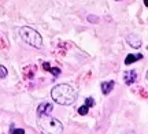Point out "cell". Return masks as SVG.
I'll list each match as a JSON object with an SVG mask.
<instances>
[{
	"instance_id": "1",
	"label": "cell",
	"mask_w": 148,
	"mask_h": 134,
	"mask_svg": "<svg viewBox=\"0 0 148 134\" xmlns=\"http://www.w3.org/2000/svg\"><path fill=\"white\" fill-rule=\"evenodd\" d=\"M51 97L60 105H71L77 99V90L67 84H59L53 86L51 90Z\"/></svg>"
},
{
	"instance_id": "2",
	"label": "cell",
	"mask_w": 148,
	"mask_h": 134,
	"mask_svg": "<svg viewBox=\"0 0 148 134\" xmlns=\"http://www.w3.org/2000/svg\"><path fill=\"white\" fill-rule=\"evenodd\" d=\"M38 129L42 134H63V124L60 120L53 118L51 115L48 116H38Z\"/></svg>"
},
{
	"instance_id": "3",
	"label": "cell",
	"mask_w": 148,
	"mask_h": 134,
	"mask_svg": "<svg viewBox=\"0 0 148 134\" xmlns=\"http://www.w3.org/2000/svg\"><path fill=\"white\" fill-rule=\"evenodd\" d=\"M19 36L27 45H30V47L36 49L42 48V37L36 29L29 26H22L19 29Z\"/></svg>"
},
{
	"instance_id": "4",
	"label": "cell",
	"mask_w": 148,
	"mask_h": 134,
	"mask_svg": "<svg viewBox=\"0 0 148 134\" xmlns=\"http://www.w3.org/2000/svg\"><path fill=\"white\" fill-rule=\"evenodd\" d=\"M52 111H53V105L51 103H42L37 108V115L38 116H48V115H51Z\"/></svg>"
},
{
	"instance_id": "5",
	"label": "cell",
	"mask_w": 148,
	"mask_h": 134,
	"mask_svg": "<svg viewBox=\"0 0 148 134\" xmlns=\"http://www.w3.org/2000/svg\"><path fill=\"white\" fill-rule=\"evenodd\" d=\"M136 81H137V73H136V70H127V71H125V74H123V82L127 86L133 85Z\"/></svg>"
},
{
	"instance_id": "6",
	"label": "cell",
	"mask_w": 148,
	"mask_h": 134,
	"mask_svg": "<svg viewBox=\"0 0 148 134\" xmlns=\"http://www.w3.org/2000/svg\"><path fill=\"white\" fill-rule=\"evenodd\" d=\"M126 41L130 47H133V48H140V47L143 45L141 40H140L137 36H134V34H129V36L126 37Z\"/></svg>"
},
{
	"instance_id": "7",
	"label": "cell",
	"mask_w": 148,
	"mask_h": 134,
	"mask_svg": "<svg viewBox=\"0 0 148 134\" xmlns=\"http://www.w3.org/2000/svg\"><path fill=\"white\" fill-rule=\"evenodd\" d=\"M114 85H115V82L114 81H106V82H101V93L104 95V96H107V95H110L111 92H112V89H114Z\"/></svg>"
},
{
	"instance_id": "8",
	"label": "cell",
	"mask_w": 148,
	"mask_h": 134,
	"mask_svg": "<svg viewBox=\"0 0 148 134\" xmlns=\"http://www.w3.org/2000/svg\"><path fill=\"white\" fill-rule=\"evenodd\" d=\"M42 69L45 70V71H49V73L53 75V78H58L59 75H60V69H58V67H51V65H49L48 62H44V63H42Z\"/></svg>"
},
{
	"instance_id": "9",
	"label": "cell",
	"mask_w": 148,
	"mask_h": 134,
	"mask_svg": "<svg viewBox=\"0 0 148 134\" xmlns=\"http://www.w3.org/2000/svg\"><path fill=\"white\" fill-rule=\"evenodd\" d=\"M143 59V55L141 54H129L125 58V65H132V63H134V62H138V60Z\"/></svg>"
},
{
	"instance_id": "10",
	"label": "cell",
	"mask_w": 148,
	"mask_h": 134,
	"mask_svg": "<svg viewBox=\"0 0 148 134\" xmlns=\"http://www.w3.org/2000/svg\"><path fill=\"white\" fill-rule=\"evenodd\" d=\"M34 73H36V66H26L23 69V78L25 80H33Z\"/></svg>"
},
{
	"instance_id": "11",
	"label": "cell",
	"mask_w": 148,
	"mask_h": 134,
	"mask_svg": "<svg viewBox=\"0 0 148 134\" xmlns=\"http://www.w3.org/2000/svg\"><path fill=\"white\" fill-rule=\"evenodd\" d=\"M86 21L89 22V23H93V25H95V23L99 22V18H97L96 15H93V14H89V15L86 16Z\"/></svg>"
},
{
	"instance_id": "12",
	"label": "cell",
	"mask_w": 148,
	"mask_h": 134,
	"mask_svg": "<svg viewBox=\"0 0 148 134\" xmlns=\"http://www.w3.org/2000/svg\"><path fill=\"white\" fill-rule=\"evenodd\" d=\"M89 112V107H86V105H81V107L78 108V114L79 115H82V116H84V115H86V114Z\"/></svg>"
},
{
	"instance_id": "13",
	"label": "cell",
	"mask_w": 148,
	"mask_h": 134,
	"mask_svg": "<svg viewBox=\"0 0 148 134\" xmlns=\"http://www.w3.org/2000/svg\"><path fill=\"white\" fill-rule=\"evenodd\" d=\"M10 134H25V130L23 129H14V124H11Z\"/></svg>"
},
{
	"instance_id": "14",
	"label": "cell",
	"mask_w": 148,
	"mask_h": 134,
	"mask_svg": "<svg viewBox=\"0 0 148 134\" xmlns=\"http://www.w3.org/2000/svg\"><path fill=\"white\" fill-rule=\"evenodd\" d=\"M96 104V101H95V99H93V97H88V99H86V100H85V105H86V107H93V105H95Z\"/></svg>"
},
{
	"instance_id": "15",
	"label": "cell",
	"mask_w": 148,
	"mask_h": 134,
	"mask_svg": "<svg viewBox=\"0 0 148 134\" xmlns=\"http://www.w3.org/2000/svg\"><path fill=\"white\" fill-rule=\"evenodd\" d=\"M7 74H8L7 69H5L3 65H0V78H5V77H7Z\"/></svg>"
},
{
	"instance_id": "16",
	"label": "cell",
	"mask_w": 148,
	"mask_h": 134,
	"mask_svg": "<svg viewBox=\"0 0 148 134\" xmlns=\"http://www.w3.org/2000/svg\"><path fill=\"white\" fill-rule=\"evenodd\" d=\"M144 4H145V5H148V0H144Z\"/></svg>"
},
{
	"instance_id": "17",
	"label": "cell",
	"mask_w": 148,
	"mask_h": 134,
	"mask_svg": "<svg viewBox=\"0 0 148 134\" xmlns=\"http://www.w3.org/2000/svg\"><path fill=\"white\" fill-rule=\"evenodd\" d=\"M126 134H133V131H127V133Z\"/></svg>"
},
{
	"instance_id": "18",
	"label": "cell",
	"mask_w": 148,
	"mask_h": 134,
	"mask_svg": "<svg viewBox=\"0 0 148 134\" xmlns=\"http://www.w3.org/2000/svg\"><path fill=\"white\" fill-rule=\"evenodd\" d=\"M115 1H122V0H115Z\"/></svg>"
}]
</instances>
